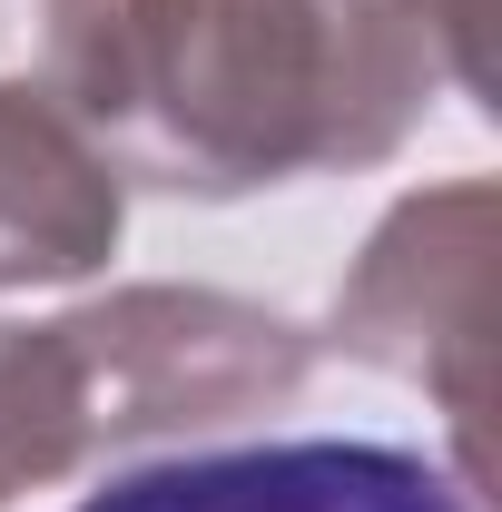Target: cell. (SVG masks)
<instances>
[{"instance_id":"obj_6","label":"cell","mask_w":502,"mask_h":512,"mask_svg":"<svg viewBox=\"0 0 502 512\" xmlns=\"http://www.w3.org/2000/svg\"><path fill=\"white\" fill-rule=\"evenodd\" d=\"M99 0H0V89H60L79 79Z\"/></svg>"},{"instance_id":"obj_3","label":"cell","mask_w":502,"mask_h":512,"mask_svg":"<svg viewBox=\"0 0 502 512\" xmlns=\"http://www.w3.org/2000/svg\"><path fill=\"white\" fill-rule=\"evenodd\" d=\"M493 266H502V197L493 178L414 188L345 266L325 345L394 384H424L453 424V483H493Z\"/></svg>"},{"instance_id":"obj_1","label":"cell","mask_w":502,"mask_h":512,"mask_svg":"<svg viewBox=\"0 0 502 512\" xmlns=\"http://www.w3.org/2000/svg\"><path fill=\"white\" fill-rule=\"evenodd\" d=\"M434 60L394 0H99L69 109L119 178L256 197L394 158Z\"/></svg>"},{"instance_id":"obj_7","label":"cell","mask_w":502,"mask_h":512,"mask_svg":"<svg viewBox=\"0 0 502 512\" xmlns=\"http://www.w3.org/2000/svg\"><path fill=\"white\" fill-rule=\"evenodd\" d=\"M394 10H404V30L424 40L434 79H453L463 99L493 89V0H394Z\"/></svg>"},{"instance_id":"obj_4","label":"cell","mask_w":502,"mask_h":512,"mask_svg":"<svg viewBox=\"0 0 502 512\" xmlns=\"http://www.w3.org/2000/svg\"><path fill=\"white\" fill-rule=\"evenodd\" d=\"M79 512H483L443 463L365 434H296V444H217L109 473Z\"/></svg>"},{"instance_id":"obj_5","label":"cell","mask_w":502,"mask_h":512,"mask_svg":"<svg viewBox=\"0 0 502 512\" xmlns=\"http://www.w3.org/2000/svg\"><path fill=\"white\" fill-rule=\"evenodd\" d=\"M128 178L60 89H0V296L79 286L119 256Z\"/></svg>"},{"instance_id":"obj_2","label":"cell","mask_w":502,"mask_h":512,"mask_svg":"<svg viewBox=\"0 0 502 512\" xmlns=\"http://www.w3.org/2000/svg\"><path fill=\"white\" fill-rule=\"evenodd\" d=\"M315 335L227 286H119L69 316L0 325V512L168 434L286 414Z\"/></svg>"}]
</instances>
